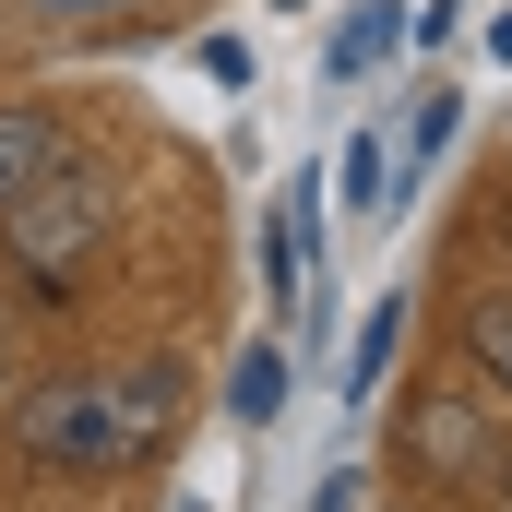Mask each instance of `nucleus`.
I'll use <instances>...</instances> for the list:
<instances>
[{"label":"nucleus","instance_id":"obj_12","mask_svg":"<svg viewBox=\"0 0 512 512\" xmlns=\"http://www.w3.org/2000/svg\"><path fill=\"white\" fill-rule=\"evenodd\" d=\"M310 512H370V477H358V465H334V477H322V501Z\"/></svg>","mask_w":512,"mask_h":512},{"label":"nucleus","instance_id":"obj_11","mask_svg":"<svg viewBox=\"0 0 512 512\" xmlns=\"http://www.w3.org/2000/svg\"><path fill=\"white\" fill-rule=\"evenodd\" d=\"M203 72H215V84H239V96H251V48H239V36H203Z\"/></svg>","mask_w":512,"mask_h":512},{"label":"nucleus","instance_id":"obj_13","mask_svg":"<svg viewBox=\"0 0 512 512\" xmlns=\"http://www.w3.org/2000/svg\"><path fill=\"white\" fill-rule=\"evenodd\" d=\"M489 60H512V12H501V24H489Z\"/></svg>","mask_w":512,"mask_h":512},{"label":"nucleus","instance_id":"obj_18","mask_svg":"<svg viewBox=\"0 0 512 512\" xmlns=\"http://www.w3.org/2000/svg\"><path fill=\"white\" fill-rule=\"evenodd\" d=\"M286 12H298V0H286Z\"/></svg>","mask_w":512,"mask_h":512},{"label":"nucleus","instance_id":"obj_1","mask_svg":"<svg viewBox=\"0 0 512 512\" xmlns=\"http://www.w3.org/2000/svg\"><path fill=\"white\" fill-rule=\"evenodd\" d=\"M179 429V358H131V370H60L12 405V441L60 477H131L143 453H167Z\"/></svg>","mask_w":512,"mask_h":512},{"label":"nucleus","instance_id":"obj_8","mask_svg":"<svg viewBox=\"0 0 512 512\" xmlns=\"http://www.w3.org/2000/svg\"><path fill=\"white\" fill-rule=\"evenodd\" d=\"M393 346H405V298H382L370 322H358V346H346V393H370L393 370Z\"/></svg>","mask_w":512,"mask_h":512},{"label":"nucleus","instance_id":"obj_10","mask_svg":"<svg viewBox=\"0 0 512 512\" xmlns=\"http://www.w3.org/2000/svg\"><path fill=\"white\" fill-rule=\"evenodd\" d=\"M393 36H405V0H370V12L334 36V72H370V60H393Z\"/></svg>","mask_w":512,"mask_h":512},{"label":"nucleus","instance_id":"obj_5","mask_svg":"<svg viewBox=\"0 0 512 512\" xmlns=\"http://www.w3.org/2000/svg\"><path fill=\"white\" fill-rule=\"evenodd\" d=\"M465 370H477L489 405H512V298H477L465 310Z\"/></svg>","mask_w":512,"mask_h":512},{"label":"nucleus","instance_id":"obj_3","mask_svg":"<svg viewBox=\"0 0 512 512\" xmlns=\"http://www.w3.org/2000/svg\"><path fill=\"white\" fill-rule=\"evenodd\" d=\"M72 155V131H60V108H36V96H0V203H24L48 167Z\"/></svg>","mask_w":512,"mask_h":512},{"label":"nucleus","instance_id":"obj_9","mask_svg":"<svg viewBox=\"0 0 512 512\" xmlns=\"http://www.w3.org/2000/svg\"><path fill=\"white\" fill-rule=\"evenodd\" d=\"M453 131H465V96H453V84H429V96H417V120H405V167L429 179V155H441Z\"/></svg>","mask_w":512,"mask_h":512},{"label":"nucleus","instance_id":"obj_4","mask_svg":"<svg viewBox=\"0 0 512 512\" xmlns=\"http://www.w3.org/2000/svg\"><path fill=\"white\" fill-rule=\"evenodd\" d=\"M227 417H239V429H274V417H286V346H239V370H227Z\"/></svg>","mask_w":512,"mask_h":512},{"label":"nucleus","instance_id":"obj_2","mask_svg":"<svg viewBox=\"0 0 512 512\" xmlns=\"http://www.w3.org/2000/svg\"><path fill=\"white\" fill-rule=\"evenodd\" d=\"M108 227H120V191H108L96 167H72V155H60L24 203H0V239H12V262H24V274H72Z\"/></svg>","mask_w":512,"mask_h":512},{"label":"nucleus","instance_id":"obj_6","mask_svg":"<svg viewBox=\"0 0 512 512\" xmlns=\"http://www.w3.org/2000/svg\"><path fill=\"white\" fill-rule=\"evenodd\" d=\"M310 239H322V191H310V179H286V203H274V251H262V274H274V286H298Z\"/></svg>","mask_w":512,"mask_h":512},{"label":"nucleus","instance_id":"obj_7","mask_svg":"<svg viewBox=\"0 0 512 512\" xmlns=\"http://www.w3.org/2000/svg\"><path fill=\"white\" fill-rule=\"evenodd\" d=\"M334 191H346L358 215H393V155H382V143H370V131H358V143L334 155Z\"/></svg>","mask_w":512,"mask_h":512},{"label":"nucleus","instance_id":"obj_16","mask_svg":"<svg viewBox=\"0 0 512 512\" xmlns=\"http://www.w3.org/2000/svg\"><path fill=\"white\" fill-rule=\"evenodd\" d=\"M60 12H84V0H60Z\"/></svg>","mask_w":512,"mask_h":512},{"label":"nucleus","instance_id":"obj_17","mask_svg":"<svg viewBox=\"0 0 512 512\" xmlns=\"http://www.w3.org/2000/svg\"><path fill=\"white\" fill-rule=\"evenodd\" d=\"M179 512H203V501H179Z\"/></svg>","mask_w":512,"mask_h":512},{"label":"nucleus","instance_id":"obj_14","mask_svg":"<svg viewBox=\"0 0 512 512\" xmlns=\"http://www.w3.org/2000/svg\"><path fill=\"white\" fill-rule=\"evenodd\" d=\"M489 489H501V512H512V453H501V477H489Z\"/></svg>","mask_w":512,"mask_h":512},{"label":"nucleus","instance_id":"obj_15","mask_svg":"<svg viewBox=\"0 0 512 512\" xmlns=\"http://www.w3.org/2000/svg\"><path fill=\"white\" fill-rule=\"evenodd\" d=\"M0 393H12V346H0Z\"/></svg>","mask_w":512,"mask_h":512}]
</instances>
